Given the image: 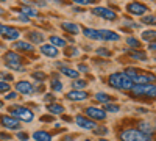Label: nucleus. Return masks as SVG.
Masks as SVG:
<instances>
[{
	"instance_id": "1",
	"label": "nucleus",
	"mask_w": 156,
	"mask_h": 141,
	"mask_svg": "<svg viewBox=\"0 0 156 141\" xmlns=\"http://www.w3.org/2000/svg\"><path fill=\"white\" fill-rule=\"evenodd\" d=\"M109 85L115 89H125V91H129L131 89V86L134 85L133 80L129 79V77H126L123 72H115L112 75H109V79H108Z\"/></svg>"
},
{
	"instance_id": "2",
	"label": "nucleus",
	"mask_w": 156,
	"mask_h": 141,
	"mask_svg": "<svg viewBox=\"0 0 156 141\" xmlns=\"http://www.w3.org/2000/svg\"><path fill=\"white\" fill-rule=\"evenodd\" d=\"M153 135H145L137 129H126L120 133L122 141H151Z\"/></svg>"
},
{
	"instance_id": "3",
	"label": "nucleus",
	"mask_w": 156,
	"mask_h": 141,
	"mask_svg": "<svg viewBox=\"0 0 156 141\" xmlns=\"http://www.w3.org/2000/svg\"><path fill=\"white\" fill-rule=\"evenodd\" d=\"M8 113H9V116H14V118H19L25 122H31L33 118H34V114L31 110L28 108H25V107H20V105H11L8 108Z\"/></svg>"
},
{
	"instance_id": "4",
	"label": "nucleus",
	"mask_w": 156,
	"mask_h": 141,
	"mask_svg": "<svg viewBox=\"0 0 156 141\" xmlns=\"http://www.w3.org/2000/svg\"><path fill=\"white\" fill-rule=\"evenodd\" d=\"M131 94L134 96V97H137V96H147V97H154V94H156V86L153 85V83H150V85H133L131 86Z\"/></svg>"
},
{
	"instance_id": "5",
	"label": "nucleus",
	"mask_w": 156,
	"mask_h": 141,
	"mask_svg": "<svg viewBox=\"0 0 156 141\" xmlns=\"http://www.w3.org/2000/svg\"><path fill=\"white\" fill-rule=\"evenodd\" d=\"M92 13H94L95 16H100V17L106 19V20H115V19H117L115 11H112L111 8H105V6H95V8H92Z\"/></svg>"
},
{
	"instance_id": "6",
	"label": "nucleus",
	"mask_w": 156,
	"mask_h": 141,
	"mask_svg": "<svg viewBox=\"0 0 156 141\" xmlns=\"http://www.w3.org/2000/svg\"><path fill=\"white\" fill-rule=\"evenodd\" d=\"M0 124L6 129H11V130H17L20 127V122L17 121V118L14 116H9V114H0Z\"/></svg>"
},
{
	"instance_id": "7",
	"label": "nucleus",
	"mask_w": 156,
	"mask_h": 141,
	"mask_svg": "<svg viewBox=\"0 0 156 141\" xmlns=\"http://www.w3.org/2000/svg\"><path fill=\"white\" fill-rule=\"evenodd\" d=\"M84 114L89 119H98V121H105V118H106V111L103 108H95V107L84 108Z\"/></svg>"
},
{
	"instance_id": "8",
	"label": "nucleus",
	"mask_w": 156,
	"mask_h": 141,
	"mask_svg": "<svg viewBox=\"0 0 156 141\" xmlns=\"http://www.w3.org/2000/svg\"><path fill=\"white\" fill-rule=\"evenodd\" d=\"M0 35H2L5 39H9V41H16L17 38L20 36V32L17 28H12L9 25H0Z\"/></svg>"
},
{
	"instance_id": "9",
	"label": "nucleus",
	"mask_w": 156,
	"mask_h": 141,
	"mask_svg": "<svg viewBox=\"0 0 156 141\" xmlns=\"http://www.w3.org/2000/svg\"><path fill=\"white\" fill-rule=\"evenodd\" d=\"M126 11L129 14H134V16H144L148 11V6L144 3H139V2H131V3H128Z\"/></svg>"
},
{
	"instance_id": "10",
	"label": "nucleus",
	"mask_w": 156,
	"mask_h": 141,
	"mask_svg": "<svg viewBox=\"0 0 156 141\" xmlns=\"http://www.w3.org/2000/svg\"><path fill=\"white\" fill-rule=\"evenodd\" d=\"M75 122L81 127V129H86V130H92L95 129V122L90 121L87 116H83V114H78V116H75Z\"/></svg>"
},
{
	"instance_id": "11",
	"label": "nucleus",
	"mask_w": 156,
	"mask_h": 141,
	"mask_svg": "<svg viewBox=\"0 0 156 141\" xmlns=\"http://www.w3.org/2000/svg\"><path fill=\"white\" fill-rule=\"evenodd\" d=\"M16 89H17V93H20V94H31V93H34L33 85L28 83V82H25V80L17 82L16 83Z\"/></svg>"
},
{
	"instance_id": "12",
	"label": "nucleus",
	"mask_w": 156,
	"mask_h": 141,
	"mask_svg": "<svg viewBox=\"0 0 156 141\" xmlns=\"http://www.w3.org/2000/svg\"><path fill=\"white\" fill-rule=\"evenodd\" d=\"M100 32V38L101 41H119L120 39V35L115 33V32H111V30H98Z\"/></svg>"
},
{
	"instance_id": "13",
	"label": "nucleus",
	"mask_w": 156,
	"mask_h": 141,
	"mask_svg": "<svg viewBox=\"0 0 156 141\" xmlns=\"http://www.w3.org/2000/svg\"><path fill=\"white\" fill-rule=\"evenodd\" d=\"M41 52L45 55V57H48V58H55V57H58V47H55V46H51V44H44V46H41Z\"/></svg>"
},
{
	"instance_id": "14",
	"label": "nucleus",
	"mask_w": 156,
	"mask_h": 141,
	"mask_svg": "<svg viewBox=\"0 0 156 141\" xmlns=\"http://www.w3.org/2000/svg\"><path fill=\"white\" fill-rule=\"evenodd\" d=\"M131 80L136 85H150V83L154 82V77L153 75H140V74H137L136 77H133Z\"/></svg>"
},
{
	"instance_id": "15",
	"label": "nucleus",
	"mask_w": 156,
	"mask_h": 141,
	"mask_svg": "<svg viewBox=\"0 0 156 141\" xmlns=\"http://www.w3.org/2000/svg\"><path fill=\"white\" fill-rule=\"evenodd\" d=\"M67 99H70V100H84V99H87V93H84L83 89H72L70 93H67V96H66Z\"/></svg>"
},
{
	"instance_id": "16",
	"label": "nucleus",
	"mask_w": 156,
	"mask_h": 141,
	"mask_svg": "<svg viewBox=\"0 0 156 141\" xmlns=\"http://www.w3.org/2000/svg\"><path fill=\"white\" fill-rule=\"evenodd\" d=\"M61 28L66 30V32L70 33V35H78V33H80V25L73 24V22H62V24H61Z\"/></svg>"
},
{
	"instance_id": "17",
	"label": "nucleus",
	"mask_w": 156,
	"mask_h": 141,
	"mask_svg": "<svg viewBox=\"0 0 156 141\" xmlns=\"http://www.w3.org/2000/svg\"><path fill=\"white\" fill-rule=\"evenodd\" d=\"M137 130H140L142 133H145V135H153L154 129H153V125H150V122H145V121H140L136 127Z\"/></svg>"
},
{
	"instance_id": "18",
	"label": "nucleus",
	"mask_w": 156,
	"mask_h": 141,
	"mask_svg": "<svg viewBox=\"0 0 156 141\" xmlns=\"http://www.w3.org/2000/svg\"><path fill=\"white\" fill-rule=\"evenodd\" d=\"M83 33L86 38H90V39H95V41H101V38H100V32L95 30V28H83Z\"/></svg>"
},
{
	"instance_id": "19",
	"label": "nucleus",
	"mask_w": 156,
	"mask_h": 141,
	"mask_svg": "<svg viewBox=\"0 0 156 141\" xmlns=\"http://www.w3.org/2000/svg\"><path fill=\"white\" fill-rule=\"evenodd\" d=\"M14 47H16L17 50H22V52H27V54H31L33 50H34V47H33L30 43H25V41H17V43L14 44Z\"/></svg>"
},
{
	"instance_id": "20",
	"label": "nucleus",
	"mask_w": 156,
	"mask_h": 141,
	"mask_svg": "<svg viewBox=\"0 0 156 141\" xmlns=\"http://www.w3.org/2000/svg\"><path fill=\"white\" fill-rule=\"evenodd\" d=\"M33 138L34 141H51V135L48 132H44V130H37L33 133Z\"/></svg>"
},
{
	"instance_id": "21",
	"label": "nucleus",
	"mask_w": 156,
	"mask_h": 141,
	"mask_svg": "<svg viewBox=\"0 0 156 141\" xmlns=\"http://www.w3.org/2000/svg\"><path fill=\"white\" fill-rule=\"evenodd\" d=\"M3 58H5V63H20L22 61V57L16 52H6Z\"/></svg>"
},
{
	"instance_id": "22",
	"label": "nucleus",
	"mask_w": 156,
	"mask_h": 141,
	"mask_svg": "<svg viewBox=\"0 0 156 141\" xmlns=\"http://www.w3.org/2000/svg\"><path fill=\"white\" fill-rule=\"evenodd\" d=\"M28 38L34 44H42L44 43V35L39 32H28Z\"/></svg>"
},
{
	"instance_id": "23",
	"label": "nucleus",
	"mask_w": 156,
	"mask_h": 141,
	"mask_svg": "<svg viewBox=\"0 0 156 141\" xmlns=\"http://www.w3.org/2000/svg\"><path fill=\"white\" fill-rule=\"evenodd\" d=\"M47 110H48L51 114H62V113H64V107L59 105V104H48Z\"/></svg>"
},
{
	"instance_id": "24",
	"label": "nucleus",
	"mask_w": 156,
	"mask_h": 141,
	"mask_svg": "<svg viewBox=\"0 0 156 141\" xmlns=\"http://www.w3.org/2000/svg\"><path fill=\"white\" fill-rule=\"evenodd\" d=\"M129 57H131L133 60H137V61H145L147 60V54L142 52V50H134V52H129Z\"/></svg>"
},
{
	"instance_id": "25",
	"label": "nucleus",
	"mask_w": 156,
	"mask_h": 141,
	"mask_svg": "<svg viewBox=\"0 0 156 141\" xmlns=\"http://www.w3.org/2000/svg\"><path fill=\"white\" fill-rule=\"evenodd\" d=\"M61 74H64V75H67V77H70V79H78V71H75V69H70V68H66V66H61V71H59Z\"/></svg>"
},
{
	"instance_id": "26",
	"label": "nucleus",
	"mask_w": 156,
	"mask_h": 141,
	"mask_svg": "<svg viewBox=\"0 0 156 141\" xmlns=\"http://www.w3.org/2000/svg\"><path fill=\"white\" fill-rule=\"evenodd\" d=\"M50 44L55 47H64L66 46V39H62L59 36H50Z\"/></svg>"
},
{
	"instance_id": "27",
	"label": "nucleus",
	"mask_w": 156,
	"mask_h": 141,
	"mask_svg": "<svg viewBox=\"0 0 156 141\" xmlns=\"http://www.w3.org/2000/svg\"><path fill=\"white\" fill-rule=\"evenodd\" d=\"M20 13H22V14H25L27 17H33V16H37V14H39L37 9H34V8H31V6H23V8H20Z\"/></svg>"
},
{
	"instance_id": "28",
	"label": "nucleus",
	"mask_w": 156,
	"mask_h": 141,
	"mask_svg": "<svg viewBox=\"0 0 156 141\" xmlns=\"http://www.w3.org/2000/svg\"><path fill=\"white\" fill-rule=\"evenodd\" d=\"M95 99L100 102V104H109V102H111V96H108L106 93H98L95 96Z\"/></svg>"
},
{
	"instance_id": "29",
	"label": "nucleus",
	"mask_w": 156,
	"mask_h": 141,
	"mask_svg": "<svg viewBox=\"0 0 156 141\" xmlns=\"http://www.w3.org/2000/svg\"><path fill=\"white\" fill-rule=\"evenodd\" d=\"M126 44L131 47V49H140V41L139 39H136V38H126Z\"/></svg>"
},
{
	"instance_id": "30",
	"label": "nucleus",
	"mask_w": 156,
	"mask_h": 141,
	"mask_svg": "<svg viewBox=\"0 0 156 141\" xmlns=\"http://www.w3.org/2000/svg\"><path fill=\"white\" fill-rule=\"evenodd\" d=\"M86 86H87V82L86 80H80V79H75L73 83H72V88L73 89H83Z\"/></svg>"
},
{
	"instance_id": "31",
	"label": "nucleus",
	"mask_w": 156,
	"mask_h": 141,
	"mask_svg": "<svg viewBox=\"0 0 156 141\" xmlns=\"http://www.w3.org/2000/svg\"><path fill=\"white\" fill-rule=\"evenodd\" d=\"M154 30H147V32H144V33H142V38H144V39L145 41H154Z\"/></svg>"
},
{
	"instance_id": "32",
	"label": "nucleus",
	"mask_w": 156,
	"mask_h": 141,
	"mask_svg": "<svg viewBox=\"0 0 156 141\" xmlns=\"http://www.w3.org/2000/svg\"><path fill=\"white\" fill-rule=\"evenodd\" d=\"M6 68H8V69L19 71V72H23V68H22L20 63H6Z\"/></svg>"
},
{
	"instance_id": "33",
	"label": "nucleus",
	"mask_w": 156,
	"mask_h": 141,
	"mask_svg": "<svg viewBox=\"0 0 156 141\" xmlns=\"http://www.w3.org/2000/svg\"><path fill=\"white\" fill-rule=\"evenodd\" d=\"M137 71H139V69H134V68H126L123 74H125L126 77H129V79H133V77H136V75L139 74Z\"/></svg>"
},
{
	"instance_id": "34",
	"label": "nucleus",
	"mask_w": 156,
	"mask_h": 141,
	"mask_svg": "<svg viewBox=\"0 0 156 141\" xmlns=\"http://www.w3.org/2000/svg\"><path fill=\"white\" fill-rule=\"evenodd\" d=\"M105 110H106V111H109V113H117V111L120 110V107L117 105V104H106Z\"/></svg>"
},
{
	"instance_id": "35",
	"label": "nucleus",
	"mask_w": 156,
	"mask_h": 141,
	"mask_svg": "<svg viewBox=\"0 0 156 141\" xmlns=\"http://www.w3.org/2000/svg\"><path fill=\"white\" fill-rule=\"evenodd\" d=\"M45 74L44 72H41V71H37V72H33V79L34 80H37V82H44L45 80Z\"/></svg>"
},
{
	"instance_id": "36",
	"label": "nucleus",
	"mask_w": 156,
	"mask_h": 141,
	"mask_svg": "<svg viewBox=\"0 0 156 141\" xmlns=\"http://www.w3.org/2000/svg\"><path fill=\"white\" fill-rule=\"evenodd\" d=\"M142 24H145V25H154V16L150 14V16L142 17Z\"/></svg>"
},
{
	"instance_id": "37",
	"label": "nucleus",
	"mask_w": 156,
	"mask_h": 141,
	"mask_svg": "<svg viewBox=\"0 0 156 141\" xmlns=\"http://www.w3.org/2000/svg\"><path fill=\"white\" fill-rule=\"evenodd\" d=\"M50 85H51V88H53V91H62V83L59 80H53Z\"/></svg>"
},
{
	"instance_id": "38",
	"label": "nucleus",
	"mask_w": 156,
	"mask_h": 141,
	"mask_svg": "<svg viewBox=\"0 0 156 141\" xmlns=\"http://www.w3.org/2000/svg\"><path fill=\"white\" fill-rule=\"evenodd\" d=\"M97 55H100V57H111V52L108 49L100 47V49H97Z\"/></svg>"
},
{
	"instance_id": "39",
	"label": "nucleus",
	"mask_w": 156,
	"mask_h": 141,
	"mask_svg": "<svg viewBox=\"0 0 156 141\" xmlns=\"http://www.w3.org/2000/svg\"><path fill=\"white\" fill-rule=\"evenodd\" d=\"M9 91V83L0 80V93H8Z\"/></svg>"
},
{
	"instance_id": "40",
	"label": "nucleus",
	"mask_w": 156,
	"mask_h": 141,
	"mask_svg": "<svg viewBox=\"0 0 156 141\" xmlns=\"http://www.w3.org/2000/svg\"><path fill=\"white\" fill-rule=\"evenodd\" d=\"M75 3H80V5H94L97 0H72Z\"/></svg>"
},
{
	"instance_id": "41",
	"label": "nucleus",
	"mask_w": 156,
	"mask_h": 141,
	"mask_svg": "<svg viewBox=\"0 0 156 141\" xmlns=\"http://www.w3.org/2000/svg\"><path fill=\"white\" fill-rule=\"evenodd\" d=\"M0 79H2L3 82H6V80H12V75H11V74H5V72H0Z\"/></svg>"
},
{
	"instance_id": "42",
	"label": "nucleus",
	"mask_w": 156,
	"mask_h": 141,
	"mask_svg": "<svg viewBox=\"0 0 156 141\" xmlns=\"http://www.w3.org/2000/svg\"><path fill=\"white\" fill-rule=\"evenodd\" d=\"M106 132H108V129L106 127H101V129H95V135H106Z\"/></svg>"
},
{
	"instance_id": "43",
	"label": "nucleus",
	"mask_w": 156,
	"mask_h": 141,
	"mask_svg": "<svg viewBox=\"0 0 156 141\" xmlns=\"http://www.w3.org/2000/svg\"><path fill=\"white\" fill-rule=\"evenodd\" d=\"M17 20H20V22H25V24H28V22H30V17H27L25 14H22V13H20V14H19V17H17Z\"/></svg>"
},
{
	"instance_id": "44",
	"label": "nucleus",
	"mask_w": 156,
	"mask_h": 141,
	"mask_svg": "<svg viewBox=\"0 0 156 141\" xmlns=\"http://www.w3.org/2000/svg\"><path fill=\"white\" fill-rule=\"evenodd\" d=\"M17 138H19L20 141H27V139H28V135L25 133V132H19V133H17Z\"/></svg>"
},
{
	"instance_id": "45",
	"label": "nucleus",
	"mask_w": 156,
	"mask_h": 141,
	"mask_svg": "<svg viewBox=\"0 0 156 141\" xmlns=\"http://www.w3.org/2000/svg\"><path fill=\"white\" fill-rule=\"evenodd\" d=\"M67 55H70V57H75V55H78V49H75V47H70V49L67 50Z\"/></svg>"
},
{
	"instance_id": "46",
	"label": "nucleus",
	"mask_w": 156,
	"mask_h": 141,
	"mask_svg": "<svg viewBox=\"0 0 156 141\" xmlns=\"http://www.w3.org/2000/svg\"><path fill=\"white\" fill-rule=\"evenodd\" d=\"M16 97H17V93H14V91H12V93H8V96H5L6 100H12V99H16Z\"/></svg>"
},
{
	"instance_id": "47",
	"label": "nucleus",
	"mask_w": 156,
	"mask_h": 141,
	"mask_svg": "<svg viewBox=\"0 0 156 141\" xmlns=\"http://www.w3.org/2000/svg\"><path fill=\"white\" fill-rule=\"evenodd\" d=\"M45 100L50 102V104H53V100H55V96H51V94H47L45 96Z\"/></svg>"
},
{
	"instance_id": "48",
	"label": "nucleus",
	"mask_w": 156,
	"mask_h": 141,
	"mask_svg": "<svg viewBox=\"0 0 156 141\" xmlns=\"http://www.w3.org/2000/svg\"><path fill=\"white\" fill-rule=\"evenodd\" d=\"M78 69H80L81 72H87L89 69H87V66L86 65H78Z\"/></svg>"
},
{
	"instance_id": "49",
	"label": "nucleus",
	"mask_w": 156,
	"mask_h": 141,
	"mask_svg": "<svg viewBox=\"0 0 156 141\" xmlns=\"http://www.w3.org/2000/svg\"><path fill=\"white\" fill-rule=\"evenodd\" d=\"M41 121H44V122H50V121H53V118H51V116H42Z\"/></svg>"
},
{
	"instance_id": "50",
	"label": "nucleus",
	"mask_w": 156,
	"mask_h": 141,
	"mask_svg": "<svg viewBox=\"0 0 156 141\" xmlns=\"http://www.w3.org/2000/svg\"><path fill=\"white\" fill-rule=\"evenodd\" d=\"M125 25H128V27H137V24H133L129 20H125Z\"/></svg>"
},
{
	"instance_id": "51",
	"label": "nucleus",
	"mask_w": 156,
	"mask_h": 141,
	"mask_svg": "<svg viewBox=\"0 0 156 141\" xmlns=\"http://www.w3.org/2000/svg\"><path fill=\"white\" fill-rule=\"evenodd\" d=\"M0 138H2V139H9L11 136H9V135H6V133H0Z\"/></svg>"
},
{
	"instance_id": "52",
	"label": "nucleus",
	"mask_w": 156,
	"mask_h": 141,
	"mask_svg": "<svg viewBox=\"0 0 156 141\" xmlns=\"http://www.w3.org/2000/svg\"><path fill=\"white\" fill-rule=\"evenodd\" d=\"M154 46H156V44H154V41H150V44H148V49H150V50H154Z\"/></svg>"
},
{
	"instance_id": "53",
	"label": "nucleus",
	"mask_w": 156,
	"mask_h": 141,
	"mask_svg": "<svg viewBox=\"0 0 156 141\" xmlns=\"http://www.w3.org/2000/svg\"><path fill=\"white\" fill-rule=\"evenodd\" d=\"M62 119L66 122H72V118H69V116H62Z\"/></svg>"
},
{
	"instance_id": "54",
	"label": "nucleus",
	"mask_w": 156,
	"mask_h": 141,
	"mask_svg": "<svg viewBox=\"0 0 156 141\" xmlns=\"http://www.w3.org/2000/svg\"><path fill=\"white\" fill-rule=\"evenodd\" d=\"M62 141H72V138H70V136H66V138H64Z\"/></svg>"
},
{
	"instance_id": "55",
	"label": "nucleus",
	"mask_w": 156,
	"mask_h": 141,
	"mask_svg": "<svg viewBox=\"0 0 156 141\" xmlns=\"http://www.w3.org/2000/svg\"><path fill=\"white\" fill-rule=\"evenodd\" d=\"M2 107H3V102H2V100H0V108H2Z\"/></svg>"
},
{
	"instance_id": "56",
	"label": "nucleus",
	"mask_w": 156,
	"mask_h": 141,
	"mask_svg": "<svg viewBox=\"0 0 156 141\" xmlns=\"http://www.w3.org/2000/svg\"><path fill=\"white\" fill-rule=\"evenodd\" d=\"M0 14H3V9L2 8H0Z\"/></svg>"
},
{
	"instance_id": "57",
	"label": "nucleus",
	"mask_w": 156,
	"mask_h": 141,
	"mask_svg": "<svg viewBox=\"0 0 156 141\" xmlns=\"http://www.w3.org/2000/svg\"><path fill=\"white\" fill-rule=\"evenodd\" d=\"M100 141H108V139H100Z\"/></svg>"
},
{
	"instance_id": "58",
	"label": "nucleus",
	"mask_w": 156,
	"mask_h": 141,
	"mask_svg": "<svg viewBox=\"0 0 156 141\" xmlns=\"http://www.w3.org/2000/svg\"><path fill=\"white\" fill-rule=\"evenodd\" d=\"M0 2H5V0H0Z\"/></svg>"
},
{
	"instance_id": "59",
	"label": "nucleus",
	"mask_w": 156,
	"mask_h": 141,
	"mask_svg": "<svg viewBox=\"0 0 156 141\" xmlns=\"http://www.w3.org/2000/svg\"><path fill=\"white\" fill-rule=\"evenodd\" d=\"M86 141H90V139H86Z\"/></svg>"
}]
</instances>
